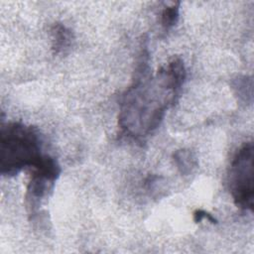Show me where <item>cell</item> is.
Masks as SVG:
<instances>
[{
  "mask_svg": "<svg viewBox=\"0 0 254 254\" xmlns=\"http://www.w3.org/2000/svg\"><path fill=\"white\" fill-rule=\"evenodd\" d=\"M141 64L139 76L122 96L118 125L133 139L153 133L163 120L166 110L175 104L186 79L183 61L173 59L152 76Z\"/></svg>",
  "mask_w": 254,
  "mask_h": 254,
  "instance_id": "obj_1",
  "label": "cell"
},
{
  "mask_svg": "<svg viewBox=\"0 0 254 254\" xmlns=\"http://www.w3.org/2000/svg\"><path fill=\"white\" fill-rule=\"evenodd\" d=\"M254 146L244 143L234 155L228 174V183L233 201L243 210H253L254 205Z\"/></svg>",
  "mask_w": 254,
  "mask_h": 254,
  "instance_id": "obj_3",
  "label": "cell"
},
{
  "mask_svg": "<svg viewBox=\"0 0 254 254\" xmlns=\"http://www.w3.org/2000/svg\"><path fill=\"white\" fill-rule=\"evenodd\" d=\"M180 2L177 1L171 5H167L161 13V25L165 32L172 29L179 20Z\"/></svg>",
  "mask_w": 254,
  "mask_h": 254,
  "instance_id": "obj_8",
  "label": "cell"
},
{
  "mask_svg": "<svg viewBox=\"0 0 254 254\" xmlns=\"http://www.w3.org/2000/svg\"><path fill=\"white\" fill-rule=\"evenodd\" d=\"M52 50L54 55L66 54L73 44V33L62 23H55L51 28Z\"/></svg>",
  "mask_w": 254,
  "mask_h": 254,
  "instance_id": "obj_5",
  "label": "cell"
},
{
  "mask_svg": "<svg viewBox=\"0 0 254 254\" xmlns=\"http://www.w3.org/2000/svg\"><path fill=\"white\" fill-rule=\"evenodd\" d=\"M44 155L42 137L36 127L21 122L2 123L0 130L2 176L12 177L27 167L33 168Z\"/></svg>",
  "mask_w": 254,
  "mask_h": 254,
  "instance_id": "obj_2",
  "label": "cell"
},
{
  "mask_svg": "<svg viewBox=\"0 0 254 254\" xmlns=\"http://www.w3.org/2000/svg\"><path fill=\"white\" fill-rule=\"evenodd\" d=\"M192 216H193V221L195 222V223H199V222H201L203 219H206V220H208L210 223H217V220H216V218L212 215V214H210L209 212H207V211H205V210H203V209H195L194 211H193V213H192Z\"/></svg>",
  "mask_w": 254,
  "mask_h": 254,
  "instance_id": "obj_9",
  "label": "cell"
},
{
  "mask_svg": "<svg viewBox=\"0 0 254 254\" xmlns=\"http://www.w3.org/2000/svg\"><path fill=\"white\" fill-rule=\"evenodd\" d=\"M252 78L249 76H238L233 81V89L235 94L238 96V99L243 103L252 102Z\"/></svg>",
  "mask_w": 254,
  "mask_h": 254,
  "instance_id": "obj_7",
  "label": "cell"
},
{
  "mask_svg": "<svg viewBox=\"0 0 254 254\" xmlns=\"http://www.w3.org/2000/svg\"><path fill=\"white\" fill-rule=\"evenodd\" d=\"M32 169L25 198L29 215L33 219L46 197L53 191L55 183L60 177L61 168L53 157L45 154Z\"/></svg>",
  "mask_w": 254,
  "mask_h": 254,
  "instance_id": "obj_4",
  "label": "cell"
},
{
  "mask_svg": "<svg viewBox=\"0 0 254 254\" xmlns=\"http://www.w3.org/2000/svg\"><path fill=\"white\" fill-rule=\"evenodd\" d=\"M173 159L182 175H190L197 168V159L195 154L190 149L177 150L173 155Z\"/></svg>",
  "mask_w": 254,
  "mask_h": 254,
  "instance_id": "obj_6",
  "label": "cell"
}]
</instances>
